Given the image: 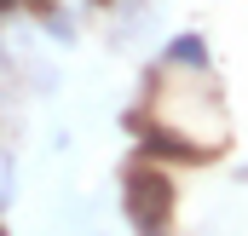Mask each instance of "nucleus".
I'll return each instance as SVG.
<instances>
[{"instance_id":"nucleus-2","label":"nucleus","mask_w":248,"mask_h":236,"mask_svg":"<svg viewBox=\"0 0 248 236\" xmlns=\"http://www.w3.org/2000/svg\"><path fill=\"white\" fill-rule=\"evenodd\" d=\"M156 69H208V41L202 35H173L168 46H162V58H156Z\"/></svg>"},{"instance_id":"nucleus-1","label":"nucleus","mask_w":248,"mask_h":236,"mask_svg":"<svg viewBox=\"0 0 248 236\" xmlns=\"http://www.w3.org/2000/svg\"><path fill=\"white\" fill-rule=\"evenodd\" d=\"M122 207H127V225L139 236H168V207H173V184L150 167H133L122 190Z\"/></svg>"}]
</instances>
